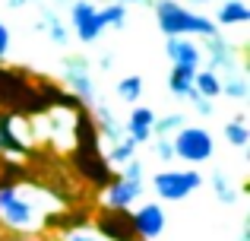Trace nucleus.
<instances>
[{
	"instance_id": "obj_6",
	"label": "nucleus",
	"mask_w": 250,
	"mask_h": 241,
	"mask_svg": "<svg viewBox=\"0 0 250 241\" xmlns=\"http://www.w3.org/2000/svg\"><path fill=\"white\" fill-rule=\"evenodd\" d=\"M92 232L102 241H140L130 210H108V206H102L92 216Z\"/></svg>"
},
{
	"instance_id": "obj_14",
	"label": "nucleus",
	"mask_w": 250,
	"mask_h": 241,
	"mask_svg": "<svg viewBox=\"0 0 250 241\" xmlns=\"http://www.w3.org/2000/svg\"><path fill=\"white\" fill-rule=\"evenodd\" d=\"M155 118H159V114H155L152 108H146V105H136L133 111H130L127 124H124V133H127L130 140L136 143V146H143V143H149V140H152Z\"/></svg>"
},
{
	"instance_id": "obj_12",
	"label": "nucleus",
	"mask_w": 250,
	"mask_h": 241,
	"mask_svg": "<svg viewBox=\"0 0 250 241\" xmlns=\"http://www.w3.org/2000/svg\"><path fill=\"white\" fill-rule=\"evenodd\" d=\"M143 191H146V184H133V181H124L114 175V181H111L108 187H104V206L108 210H133L136 203H140Z\"/></svg>"
},
{
	"instance_id": "obj_29",
	"label": "nucleus",
	"mask_w": 250,
	"mask_h": 241,
	"mask_svg": "<svg viewBox=\"0 0 250 241\" xmlns=\"http://www.w3.org/2000/svg\"><path fill=\"white\" fill-rule=\"evenodd\" d=\"M149 146H152V155L162 162H174V149H171V136H152L149 140Z\"/></svg>"
},
{
	"instance_id": "obj_2",
	"label": "nucleus",
	"mask_w": 250,
	"mask_h": 241,
	"mask_svg": "<svg viewBox=\"0 0 250 241\" xmlns=\"http://www.w3.org/2000/svg\"><path fill=\"white\" fill-rule=\"evenodd\" d=\"M155 22H159L165 38H187V35L212 38L219 32L209 16L184 6L181 0H155Z\"/></svg>"
},
{
	"instance_id": "obj_23",
	"label": "nucleus",
	"mask_w": 250,
	"mask_h": 241,
	"mask_svg": "<svg viewBox=\"0 0 250 241\" xmlns=\"http://www.w3.org/2000/svg\"><path fill=\"white\" fill-rule=\"evenodd\" d=\"M225 140L231 143V146H238V149H244L250 143V127H247L244 114H238V118H231L225 124Z\"/></svg>"
},
{
	"instance_id": "obj_30",
	"label": "nucleus",
	"mask_w": 250,
	"mask_h": 241,
	"mask_svg": "<svg viewBox=\"0 0 250 241\" xmlns=\"http://www.w3.org/2000/svg\"><path fill=\"white\" fill-rule=\"evenodd\" d=\"M190 102H193V111L196 114H203V118H209V114H212V102L209 99H203V95H190Z\"/></svg>"
},
{
	"instance_id": "obj_24",
	"label": "nucleus",
	"mask_w": 250,
	"mask_h": 241,
	"mask_svg": "<svg viewBox=\"0 0 250 241\" xmlns=\"http://www.w3.org/2000/svg\"><path fill=\"white\" fill-rule=\"evenodd\" d=\"M143 76H124V80H117V99L121 102H127V105H136L140 102V95H143Z\"/></svg>"
},
{
	"instance_id": "obj_17",
	"label": "nucleus",
	"mask_w": 250,
	"mask_h": 241,
	"mask_svg": "<svg viewBox=\"0 0 250 241\" xmlns=\"http://www.w3.org/2000/svg\"><path fill=\"white\" fill-rule=\"evenodd\" d=\"M95 130H98V140H108L111 146H114L117 140H124V124L114 118V111H111L108 105H95Z\"/></svg>"
},
{
	"instance_id": "obj_1",
	"label": "nucleus",
	"mask_w": 250,
	"mask_h": 241,
	"mask_svg": "<svg viewBox=\"0 0 250 241\" xmlns=\"http://www.w3.org/2000/svg\"><path fill=\"white\" fill-rule=\"evenodd\" d=\"M44 213L38 210V200L32 197V191L10 181H0V225L16 235H32L35 229H42Z\"/></svg>"
},
{
	"instance_id": "obj_15",
	"label": "nucleus",
	"mask_w": 250,
	"mask_h": 241,
	"mask_svg": "<svg viewBox=\"0 0 250 241\" xmlns=\"http://www.w3.org/2000/svg\"><path fill=\"white\" fill-rule=\"evenodd\" d=\"M16 124H19L16 114L0 111V153H6V155H25L29 153V146L22 143V136L16 133Z\"/></svg>"
},
{
	"instance_id": "obj_35",
	"label": "nucleus",
	"mask_w": 250,
	"mask_h": 241,
	"mask_svg": "<svg viewBox=\"0 0 250 241\" xmlns=\"http://www.w3.org/2000/svg\"><path fill=\"white\" fill-rule=\"evenodd\" d=\"M10 241H38V238H29V235H16V238H10Z\"/></svg>"
},
{
	"instance_id": "obj_34",
	"label": "nucleus",
	"mask_w": 250,
	"mask_h": 241,
	"mask_svg": "<svg viewBox=\"0 0 250 241\" xmlns=\"http://www.w3.org/2000/svg\"><path fill=\"white\" fill-rule=\"evenodd\" d=\"M111 3H121V6H127V3H146V0H111Z\"/></svg>"
},
{
	"instance_id": "obj_22",
	"label": "nucleus",
	"mask_w": 250,
	"mask_h": 241,
	"mask_svg": "<svg viewBox=\"0 0 250 241\" xmlns=\"http://www.w3.org/2000/svg\"><path fill=\"white\" fill-rule=\"evenodd\" d=\"M209 184H212V191H215V197H219V203H225V206H234V203H238V187L231 184V178H228L225 172H212Z\"/></svg>"
},
{
	"instance_id": "obj_20",
	"label": "nucleus",
	"mask_w": 250,
	"mask_h": 241,
	"mask_svg": "<svg viewBox=\"0 0 250 241\" xmlns=\"http://www.w3.org/2000/svg\"><path fill=\"white\" fill-rule=\"evenodd\" d=\"M219 80H222V95H225V99H234V102H244L247 95H250V83H247L244 70H231V73L219 76Z\"/></svg>"
},
{
	"instance_id": "obj_13",
	"label": "nucleus",
	"mask_w": 250,
	"mask_h": 241,
	"mask_svg": "<svg viewBox=\"0 0 250 241\" xmlns=\"http://www.w3.org/2000/svg\"><path fill=\"white\" fill-rule=\"evenodd\" d=\"M165 54H168L171 67H190V70L203 67V51H200V44L190 42V38H168Z\"/></svg>"
},
{
	"instance_id": "obj_11",
	"label": "nucleus",
	"mask_w": 250,
	"mask_h": 241,
	"mask_svg": "<svg viewBox=\"0 0 250 241\" xmlns=\"http://www.w3.org/2000/svg\"><path fill=\"white\" fill-rule=\"evenodd\" d=\"M206 44H200L203 57L209 61V70H225V73H231V70H241V61H238V51H234L231 42H225L222 38V32H215L212 38H203Z\"/></svg>"
},
{
	"instance_id": "obj_26",
	"label": "nucleus",
	"mask_w": 250,
	"mask_h": 241,
	"mask_svg": "<svg viewBox=\"0 0 250 241\" xmlns=\"http://www.w3.org/2000/svg\"><path fill=\"white\" fill-rule=\"evenodd\" d=\"M98 19H102L104 29H124V25H127V6L108 3V6H102V10H98Z\"/></svg>"
},
{
	"instance_id": "obj_32",
	"label": "nucleus",
	"mask_w": 250,
	"mask_h": 241,
	"mask_svg": "<svg viewBox=\"0 0 250 241\" xmlns=\"http://www.w3.org/2000/svg\"><path fill=\"white\" fill-rule=\"evenodd\" d=\"M6 51H10V29L0 22V61L6 57Z\"/></svg>"
},
{
	"instance_id": "obj_28",
	"label": "nucleus",
	"mask_w": 250,
	"mask_h": 241,
	"mask_svg": "<svg viewBox=\"0 0 250 241\" xmlns=\"http://www.w3.org/2000/svg\"><path fill=\"white\" fill-rule=\"evenodd\" d=\"M117 178H124V181H133V184H146V165H143L140 159H133V162H127V165L121 168V172H114Z\"/></svg>"
},
{
	"instance_id": "obj_4",
	"label": "nucleus",
	"mask_w": 250,
	"mask_h": 241,
	"mask_svg": "<svg viewBox=\"0 0 250 241\" xmlns=\"http://www.w3.org/2000/svg\"><path fill=\"white\" fill-rule=\"evenodd\" d=\"M200 187H203V175L190 172V168H168V172L152 175V191L165 203H181L190 194H196Z\"/></svg>"
},
{
	"instance_id": "obj_16",
	"label": "nucleus",
	"mask_w": 250,
	"mask_h": 241,
	"mask_svg": "<svg viewBox=\"0 0 250 241\" xmlns=\"http://www.w3.org/2000/svg\"><path fill=\"white\" fill-rule=\"evenodd\" d=\"M247 19H250V6L244 0H222L215 16H212V22H215V29L222 32V29H231V25H244Z\"/></svg>"
},
{
	"instance_id": "obj_19",
	"label": "nucleus",
	"mask_w": 250,
	"mask_h": 241,
	"mask_svg": "<svg viewBox=\"0 0 250 241\" xmlns=\"http://www.w3.org/2000/svg\"><path fill=\"white\" fill-rule=\"evenodd\" d=\"M219 76L222 73H215V70L200 67V70H196V76H193V92L203 95V99H209V102H215L222 95V80H219Z\"/></svg>"
},
{
	"instance_id": "obj_18",
	"label": "nucleus",
	"mask_w": 250,
	"mask_h": 241,
	"mask_svg": "<svg viewBox=\"0 0 250 241\" xmlns=\"http://www.w3.org/2000/svg\"><path fill=\"white\" fill-rule=\"evenodd\" d=\"M193 76H196V70H190V67H171L168 70V92L174 99H190L193 95Z\"/></svg>"
},
{
	"instance_id": "obj_7",
	"label": "nucleus",
	"mask_w": 250,
	"mask_h": 241,
	"mask_svg": "<svg viewBox=\"0 0 250 241\" xmlns=\"http://www.w3.org/2000/svg\"><path fill=\"white\" fill-rule=\"evenodd\" d=\"M73 168L85 184L98 187V191H104L114 181V168L108 165L102 149H73Z\"/></svg>"
},
{
	"instance_id": "obj_5",
	"label": "nucleus",
	"mask_w": 250,
	"mask_h": 241,
	"mask_svg": "<svg viewBox=\"0 0 250 241\" xmlns=\"http://www.w3.org/2000/svg\"><path fill=\"white\" fill-rule=\"evenodd\" d=\"M171 149H174V159L187 162V165H203V162L212 159L215 153V140L206 127H181L171 136Z\"/></svg>"
},
{
	"instance_id": "obj_31",
	"label": "nucleus",
	"mask_w": 250,
	"mask_h": 241,
	"mask_svg": "<svg viewBox=\"0 0 250 241\" xmlns=\"http://www.w3.org/2000/svg\"><path fill=\"white\" fill-rule=\"evenodd\" d=\"M63 241H102V238H98L92 229H76V232H67Z\"/></svg>"
},
{
	"instance_id": "obj_9",
	"label": "nucleus",
	"mask_w": 250,
	"mask_h": 241,
	"mask_svg": "<svg viewBox=\"0 0 250 241\" xmlns=\"http://www.w3.org/2000/svg\"><path fill=\"white\" fill-rule=\"evenodd\" d=\"M70 29L76 32V38H80L83 44L98 42V38L104 35V25H102V19H98V6L89 3V0L70 3Z\"/></svg>"
},
{
	"instance_id": "obj_3",
	"label": "nucleus",
	"mask_w": 250,
	"mask_h": 241,
	"mask_svg": "<svg viewBox=\"0 0 250 241\" xmlns=\"http://www.w3.org/2000/svg\"><path fill=\"white\" fill-rule=\"evenodd\" d=\"M0 111L10 114H32V111H48L38 95V86L29 83L16 70H0Z\"/></svg>"
},
{
	"instance_id": "obj_36",
	"label": "nucleus",
	"mask_w": 250,
	"mask_h": 241,
	"mask_svg": "<svg viewBox=\"0 0 250 241\" xmlns=\"http://www.w3.org/2000/svg\"><path fill=\"white\" fill-rule=\"evenodd\" d=\"M187 3H193V6H203V3H209V0H187Z\"/></svg>"
},
{
	"instance_id": "obj_8",
	"label": "nucleus",
	"mask_w": 250,
	"mask_h": 241,
	"mask_svg": "<svg viewBox=\"0 0 250 241\" xmlns=\"http://www.w3.org/2000/svg\"><path fill=\"white\" fill-rule=\"evenodd\" d=\"M63 80L70 86V95H73L80 105H95V80H92V70L85 57H63Z\"/></svg>"
},
{
	"instance_id": "obj_25",
	"label": "nucleus",
	"mask_w": 250,
	"mask_h": 241,
	"mask_svg": "<svg viewBox=\"0 0 250 241\" xmlns=\"http://www.w3.org/2000/svg\"><path fill=\"white\" fill-rule=\"evenodd\" d=\"M38 29L48 32L54 44H67V29H63V22L57 19L54 10H44V16H42V22H38Z\"/></svg>"
},
{
	"instance_id": "obj_10",
	"label": "nucleus",
	"mask_w": 250,
	"mask_h": 241,
	"mask_svg": "<svg viewBox=\"0 0 250 241\" xmlns=\"http://www.w3.org/2000/svg\"><path fill=\"white\" fill-rule=\"evenodd\" d=\"M133 229H136V238L140 241H155L165 232V210H162L159 200H149V203H136L133 210Z\"/></svg>"
},
{
	"instance_id": "obj_33",
	"label": "nucleus",
	"mask_w": 250,
	"mask_h": 241,
	"mask_svg": "<svg viewBox=\"0 0 250 241\" xmlns=\"http://www.w3.org/2000/svg\"><path fill=\"white\" fill-rule=\"evenodd\" d=\"M32 0H6V6H10V10H19V6H29Z\"/></svg>"
},
{
	"instance_id": "obj_21",
	"label": "nucleus",
	"mask_w": 250,
	"mask_h": 241,
	"mask_svg": "<svg viewBox=\"0 0 250 241\" xmlns=\"http://www.w3.org/2000/svg\"><path fill=\"white\" fill-rule=\"evenodd\" d=\"M136 149H140V146H136L130 136H124V140H117L114 146L104 153V159H108V165H111V168H114V165H117V168H124L127 162H133V159H136Z\"/></svg>"
},
{
	"instance_id": "obj_27",
	"label": "nucleus",
	"mask_w": 250,
	"mask_h": 241,
	"mask_svg": "<svg viewBox=\"0 0 250 241\" xmlns=\"http://www.w3.org/2000/svg\"><path fill=\"white\" fill-rule=\"evenodd\" d=\"M181 127H187V118L181 111H171L165 118H155V127H152V136H171L177 133Z\"/></svg>"
}]
</instances>
